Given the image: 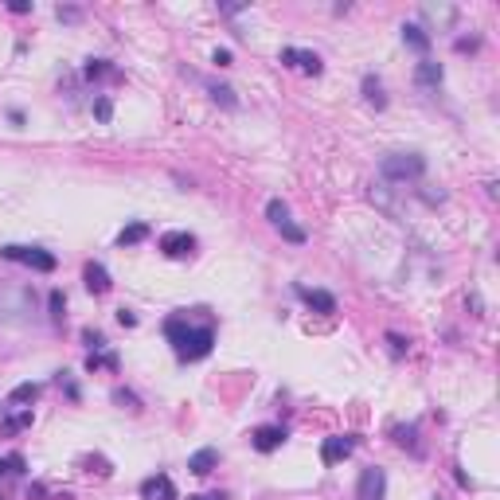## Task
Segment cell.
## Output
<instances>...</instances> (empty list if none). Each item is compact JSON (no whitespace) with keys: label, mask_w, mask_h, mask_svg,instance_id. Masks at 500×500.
Masks as SVG:
<instances>
[{"label":"cell","mask_w":500,"mask_h":500,"mask_svg":"<svg viewBox=\"0 0 500 500\" xmlns=\"http://www.w3.org/2000/svg\"><path fill=\"white\" fill-rule=\"evenodd\" d=\"M387 344H391V352H395V356H403V352H406V340L398 332H387Z\"/></svg>","instance_id":"obj_29"},{"label":"cell","mask_w":500,"mask_h":500,"mask_svg":"<svg viewBox=\"0 0 500 500\" xmlns=\"http://www.w3.org/2000/svg\"><path fill=\"white\" fill-rule=\"evenodd\" d=\"M0 473H12V465H8V457H4V461H0Z\"/></svg>","instance_id":"obj_37"},{"label":"cell","mask_w":500,"mask_h":500,"mask_svg":"<svg viewBox=\"0 0 500 500\" xmlns=\"http://www.w3.org/2000/svg\"><path fill=\"white\" fill-rule=\"evenodd\" d=\"M364 98L371 102L375 109L387 106V98H383V86H379V78H375V75H367V78H364Z\"/></svg>","instance_id":"obj_20"},{"label":"cell","mask_w":500,"mask_h":500,"mask_svg":"<svg viewBox=\"0 0 500 500\" xmlns=\"http://www.w3.org/2000/svg\"><path fill=\"white\" fill-rule=\"evenodd\" d=\"M215 465H219V450H211V445L207 450H195L192 457H188V469H192L195 477H207Z\"/></svg>","instance_id":"obj_13"},{"label":"cell","mask_w":500,"mask_h":500,"mask_svg":"<svg viewBox=\"0 0 500 500\" xmlns=\"http://www.w3.org/2000/svg\"><path fill=\"white\" fill-rule=\"evenodd\" d=\"M414 78H418V86H438V82L445 78V70H442V62L422 59V62H418V70H414Z\"/></svg>","instance_id":"obj_16"},{"label":"cell","mask_w":500,"mask_h":500,"mask_svg":"<svg viewBox=\"0 0 500 500\" xmlns=\"http://www.w3.org/2000/svg\"><path fill=\"white\" fill-rule=\"evenodd\" d=\"M211 59H215V62H219V67H231V51H227V47H219V51H215V55H211Z\"/></svg>","instance_id":"obj_32"},{"label":"cell","mask_w":500,"mask_h":500,"mask_svg":"<svg viewBox=\"0 0 500 500\" xmlns=\"http://www.w3.org/2000/svg\"><path fill=\"white\" fill-rule=\"evenodd\" d=\"M211 344H215V332H211L207 325H203V328H192V332H188L184 340L176 344V356L184 359V364H192V359H203V356H207Z\"/></svg>","instance_id":"obj_3"},{"label":"cell","mask_w":500,"mask_h":500,"mask_svg":"<svg viewBox=\"0 0 500 500\" xmlns=\"http://www.w3.org/2000/svg\"><path fill=\"white\" fill-rule=\"evenodd\" d=\"M47 305H51V320H62V312H67V297H62L59 289H51V297H47Z\"/></svg>","instance_id":"obj_26"},{"label":"cell","mask_w":500,"mask_h":500,"mask_svg":"<svg viewBox=\"0 0 500 500\" xmlns=\"http://www.w3.org/2000/svg\"><path fill=\"white\" fill-rule=\"evenodd\" d=\"M188 500H223L219 492H207V496H188Z\"/></svg>","instance_id":"obj_36"},{"label":"cell","mask_w":500,"mask_h":500,"mask_svg":"<svg viewBox=\"0 0 500 500\" xmlns=\"http://www.w3.org/2000/svg\"><path fill=\"white\" fill-rule=\"evenodd\" d=\"M281 62H286V67L305 70V75H320V70H325L320 55L317 51H301V47H281Z\"/></svg>","instance_id":"obj_7"},{"label":"cell","mask_w":500,"mask_h":500,"mask_svg":"<svg viewBox=\"0 0 500 500\" xmlns=\"http://www.w3.org/2000/svg\"><path fill=\"white\" fill-rule=\"evenodd\" d=\"M145 239H148V227L145 223H129L121 234H117V242H121V246H133V242H145Z\"/></svg>","instance_id":"obj_22"},{"label":"cell","mask_w":500,"mask_h":500,"mask_svg":"<svg viewBox=\"0 0 500 500\" xmlns=\"http://www.w3.org/2000/svg\"><path fill=\"white\" fill-rule=\"evenodd\" d=\"M403 43H406V47H414L418 55H426V51H430V36L418 28V23H403Z\"/></svg>","instance_id":"obj_15"},{"label":"cell","mask_w":500,"mask_h":500,"mask_svg":"<svg viewBox=\"0 0 500 500\" xmlns=\"http://www.w3.org/2000/svg\"><path fill=\"white\" fill-rule=\"evenodd\" d=\"M278 231L286 234L289 242H305V231H301V227L293 223V219H286V223H278Z\"/></svg>","instance_id":"obj_27"},{"label":"cell","mask_w":500,"mask_h":500,"mask_svg":"<svg viewBox=\"0 0 500 500\" xmlns=\"http://www.w3.org/2000/svg\"><path fill=\"white\" fill-rule=\"evenodd\" d=\"M387 492V477H383L379 465H367L359 473V484H356V500H383Z\"/></svg>","instance_id":"obj_5"},{"label":"cell","mask_w":500,"mask_h":500,"mask_svg":"<svg viewBox=\"0 0 500 500\" xmlns=\"http://www.w3.org/2000/svg\"><path fill=\"white\" fill-rule=\"evenodd\" d=\"M352 450H356V434H332V438L320 442V461H325V465H336V461H344Z\"/></svg>","instance_id":"obj_6"},{"label":"cell","mask_w":500,"mask_h":500,"mask_svg":"<svg viewBox=\"0 0 500 500\" xmlns=\"http://www.w3.org/2000/svg\"><path fill=\"white\" fill-rule=\"evenodd\" d=\"M141 496L145 500H176V484H172V477L156 473V477H148V481L141 484Z\"/></svg>","instance_id":"obj_9"},{"label":"cell","mask_w":500,"mask_h":500,"mask_svg":"<svg viewBox=\"0 0 500 500\" xmlns=\"http://www.w3.org/2000/svg\"><path fill=\"white\" fill-rule=\"evenodd\" d=\"M94 114H98V121H109V117H114V106H109L106 98H98L94 102Z\"/></svg>","instance_id":"obj_28"},{"label":"cell","mask_w":500,"mask_h":500,"mask_svg":"<svg viewBox=\"0 0 500 500\" xmlns=\"http://www.w3.org/2000/svg\"><path fill=\"white\" fill-rule=\"evenodd\" d=\"M0 254L8 258V262H23V266H31V270H39V273H51L55 270V254H47V250H39V246H4Z\"/></svg>","instance_id":"obj_4"},{"label":"cell","mask_w":500,"mask_h":500,"mask_svg":"<svg viewBox=\"0 0 500 500\" xmlns=\"http://www.w3.org/2000/svg\"><path fill=\"white\" fill-rule=\"evenodd\" d=\"M31 418H36V414H31V406H23V411L4 414V418H0V430H4V434H20V430L31 426Z\"/></svg>","instance_id":"obj_14"},{"label":"cell","mask_w":500,"mask_h":500,"mask_svg":"<svg viewBox=\"0 0 500 500\" xmlns=\"http://www.w3.org/2000/svg\"><path fill=\"white\" fill-rule=\"evenodd\" d=\"M391 434H395V442H398V445H411V453H422V445H418V430H414V426H395Z\"/></svg>","instance_id":"obj_23"},{"label":"cell","mask_w":500,"mask_h":500,"mask_svg":"<svg viewBox=\"0 0 500 500\" xmlns=\"http://www.w3.org/2000/svg\"><path fill=\"white\" fill-rule=\"evenodd\" d=\"M188 332H192V325H188L184 317H168V320H164V336H168L172 344H180Z\"/></svg>","instance_id":"obj_19"},{"label":"cell","mask_w":500,"mask_h":500,"mask_svg":"<svg viewBox=\"0 0 500 500\" xmlns=\"http://www.w3.org/2000/svg\"><path fill=\"white\" fill-rule=\"evenodd\" d=\"M8 465H12V473H23V457H20V453H12V457H8Z\"/></svg>","instance_id":"obj_34"},{"label":"cell","mask_w":500,"mask_h":500,"mask_svg":"<svg viewBox=\"0 0 500 500\" xmlns=\"http://www.w3.org/2000/svg\"><path fill=\"white\" fill-rule=\"evenodd\" d=\"M379 172H383V180H391V184H411V180H422L426 156H418V153H387L379 161Z\"/></svg>","instance_id":"obj_1"},{"label":"cell","mask_w":500,"mask_h":500,"mask_svg":"<svg viewBox=\"0 0 500 500\" xmlns=\"http://www.w3.org/2000/svg\"><path fill=\"white\" fill-rule=\"evenodd\" d=\"M8 8H12V12H16V16H23V12H31V4H28V0H12V4H8Z\"/></svg>","instance_id":"obj_33"},{"label":"cell","mask_w":500,"mask_h":500,"mask_svg":"<svg viewBox=\"0 0 500 500\" xmlns=\"http://www.w3.org/2000/svg\"><path fill=\"white\" fill-rule=\"evenodd\" d=\"M31 312H36V293H31V289H20V286L0 289V317L4 320L23 325V320H31Z\"/></svg>","instance_id":"obj_2"},{"label":"cell","mask_w":500,"mask_h":500,"mask_svg":"<svg viewBox=\"0 0 500 500\" xmlns=\"http://www.w3.org/2000/svg\"><path fill=\"white\" fill-rule=\"evenodd\" d=\"M207 94H211V98H215V102H219V106H227V109H234V106H239V98H234V90H231V86H219V82H207Z\"/></svg>","instance_id":"obj_21"},{"label":"cell","mask_w":500,"mask_h":500,"mask_svg":"<svg viewBox=\"0 0 500 500\" xmlns=\"http://www.w3.org/2000/svg\"><path fill=\"white\" fill-rule=\"evenodd\" d=\"M266 215H270L273 227H278V223H286V219H289V207L281 200H270V203H266Z\"/></svg>","instance_id":"obj_25"},{"label":"cell","mask_w":500,"mask_h":500,"mask_svg":"<svg viewBox=\"0 0 500 500\" xmlns=\"http://www.w3.org/2000/svg\"><path fill=\"white\" fill-rule=\"evenodd\" d=\"M82 281H86V289L90 293H109V273H106V266L102 262H86V270H82Z\"/></svg>","instance_id":"obj_12"},{"label":"cell","mask_w":500,"mask_h":500,"mask_svg":"<svg viewBox=\"0 0 500 500\" xmlns=\"http://www.w3.org/2000/svg\"><path fill=\"white\" fill-rule=\"evenodd\" d=\"M297 297H301L309 309H317V312H336V297L332 293H325V289H309V286H297Z\"/></svg>","instance_id":"obj_11"},{"label":"cell","mask_w":500,"mask_h":500,"mask_svg":"<svg viewBox=\"0 0 500 500\" xmlns=\"http://www.w3.org/2000/svg\"><path fill=\"white\" fill-rule=\"evenodd\" d=\"M39 383H20V387H12V395H8V406H20V403H36L39 398Z\"/></svg>","instance_id":"obj_18"},{"label":"cell","mask_w":500,"mask_h":500,"mask_svg":"<svg viewBox=\"0 0 500 500\" xmlns=\"http://www.w3.org/2000/svg\"><path fill=\"white\" fill-rule=\"evenodd\" d=\"M250 442H254L258 453H273L281 442H286V430L281 426H258L254 434H250Z\"/></svg>","instance_id":"obj_10"},{"label":"cell","mask_w":500,"mask_h":500,"mask_svg":"<svg viewBox=\"0 0 500 500\" xmlns=\"http://www.w3.org/2000/svg\"><path fill=\"white\" fill-rule=\"evenodd\" d=\"M114 403H129L133 411H137V395H133V391H121V387H117V391H114Z\"/></svg>","instance_id":"obj_30"},{"label":"cell","mask_w":500,"mask_h":500,"mask_svg":"<svg viewBox=\"0 0 500 500\" xmlns=\"http://www.w3.org/2000/svg\"><path fill=\"white\" fill-rule=\"evenodd\" d=\"M117 325L133 328V325H137V312H133V309H117Z\"/></svg>","instance_id":"obj_31"},{"label":"cell","mask_w":500,"mask_h":500,"mask_svg":"<svg viewBox=\"0 0 500 500\" xmlns=\"http://www.w3.org/2000/svg\"><path fill=\"white\" fill-rule=\"evenodd\" d=\"M86 367H90V371H98V367L117 371V356H114V352H90V356H86Z\"/></svg>","instance_id":"obj_24"},{"label":"cell","mask_w":500,"mask_h":500,"mask_svg":"<svg viewBox=\"0 0 500 500\" xmlns=\"http://www.w3.org/2000/svg\"><path fill=\"white\" fill-rule=\"evenodd\" d=\"M161 250L168 258H188L195 250V234H188V231H168V234H161Z\"/></svg>","instance_id":"obj_8"},{"label":"cell","mask_w":500,"mask_h":500,"mask_svg":"<svg viewBox=\"0 0 500 500\" xmlns=\"http://www.w3.org/2000/svg\"><path fill=\"white\" fill-rule=\"evenodd\" d=\"M223 12L227 16H239V12H246V4H223Z\"/></svg>","instance_id":"obj_35"},{"label":"cell","mask_w":500,"mask_h":500,"mask_svg":"<svg viewBox=\"0 0 500 500\" xmlns=\"http://www.w3.org/2000/svg\"><path fill=\"white\" fill-rule=\"evenodd\" d=\"M82 75L90 78V82H98V78H114V82H117V78H121V75H117V67H109L106 59H90L82 67Z\"/></svg>","instance_id":"obj_17"}]
</instances>
